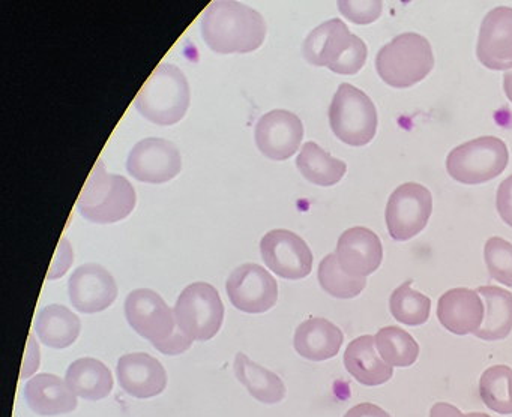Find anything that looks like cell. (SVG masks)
<instances>
[{
	"mask_svg": "<svg viewBox=\"0 0 512 417\" xmlns=\"http://www.w3.org/2000/svg\"><path fill=\"white\" fill-rule=\"evenodd\" d=\"M202 36L215 53H251L266 38L265 18L241 2H212L202 15Z\"/></svg>",
	"mask_w": 512,
	"mask_h": 417,
	"instance_id": "1",
	"label": "cell"
},
{
	"mask_svg": "<svg viewBox=\"0 0 512 417\" xmlns=\"http://www.w3.org/2000/svg\"><path fill=\"white\" fill-rule=\"evenodd\" d=\"M125 317L142 338L167 356L185 353L193 341L179 330L175 312L163 297L148 288L131 291L125 299Z\"/></svg>",
	"mask_w": 512,
	"mask_h": 417,
	"instance_id": "2",
	"label": "cell"
},
{
	"mask_svg": "<svg viewBox=\"0 0 512 417\" xmlns=\"http://www.w3.org/2000/svg\"><path fill=\"white\" fill-rule=\"evenodd\" d=\"M190 86L178 66L161 63L137 93L134 107L149 122L161 126L175 125L190 107Z\"/></svg>",
	"mask_w": 512,
	"mask_h": 417,
	"instance_id": "3",
	"label": "cell"
},
{
	"mask_svg": "<svg viewBox=\"0 0 512 417\" xmlns=\"http://www.w3.org/2000/svg\"><path fill=\"white\" fill-rule=\"evenodd\" d=\"M367 54L365 42L350 33L340 18L320 24L304 42V56L311 65L326 66L341 75L356 74Z\"/></svg>",
	"mask_w": 512,
	"mask_h": 417,
	"instance_id": "4",
	"label": "cell"
},
{
	"mask_svg": "<svg viewBox=\"0 0 512 417\" xmlns=\"http://www.w3.org/2000/svg\"><path fill=\"white\" fill-rule=\"evenodd\" d=\"M133 185L118 174H107L98 161L77 200L80 215L95 224H113L127 218L136 207Z\"/></svg>",
	"mask_w": 512,
	"mask_h": 417,
	"instance_id": "5",
	"label": "cell"
},
{
	"mask_svg": "<svg viewBox=\"0 0 512 417\" xmlns=\"http://www.w3.org/2000/svg\"><path fill=\"white\" fill-rule=\"evenodd\" d=\"M434 66L433 50L427 38L406 32L383 45L376 56V69L389 86L403 89L424 80Z\"/></svg>",
	"mask_w": 512,
	"mask_h": 417,
	"instance_id": "6",
	"label": "cell"
},
{
	"mask_svg": "<svg viewBox=\"0 0 512 417\" xmlns=\"http://www.w3.org/2000/svg\"><path fill=\"white\" fill-rule=\"evenodd\" d=\"M332 132L349 146H365L377 131L376 105L367 93L349 83L338 87L329 107Z\"/></svg>",
	"mask_w": 512,
	"mask_h": 417,
	"instance_id": "7",
	"label": "cell"
},
{
	"mask_svg": "<svg viewBox=\"0 0 512 417\" xmlns=\"http://www.w3.org/2000/svg\"><path fill=\"white\" fill-rule=\"evenodd\" d=\"M508 161L509 152L505 141L487 135L451 150L446 158V170L457 182L478 185L502 174Z\"/></svg>",
	"mask_w": 512,
	"mask_h": 417,
	"instance_id": "8",
	"label": "cell"
},
{
	"mask_svg": "<svg viewBox=\"0 0 512 417\" xmlns=\"http://www.w3.org/2000/svg\"><path fill=\"white\" fill-rule=\"evenodd\" d=\"M173 312L179 330L191 341H209L223 326V300L215 287L206 282H194L185 287Z\"/></svg>",
	"mask_w": 512,
	"mask_h": 417,
	"instance_id": "9",
	"label": "cell"
},
{
	"mask_svg": "<svg viewBox=\"0 0 512 417\" xmlns=\"http://www.w3.org/2000/svg\"><path fill=\"white\" fill-rule=\"evenodd\" d=\"M433 212V197L424 185L415 182L398 186L386 206L388 233L397 242H406L427 227Z\"/></svg>",
	"mask_w": 512,
	"mask_h": 417,
	"instance_id": "10",
	"label": "cell"
},
{
	"mask_svg": "<svg viewBox=\"0 0 512 417\" xmlns=\"http://www.w3.org/2000/svg\"><path fill=\"white\" fill-rule=\"evenodd\" d=\"M226 291L232 305L247 314L269 311L278 300L277 281L259 264L236 267L227 278Z\"/></svg>",
	"mask_w": 512,
	"mask_h": 417,
	"instance_id": "11",
	"label": "cell"
},
{
	"mask_svg": "<svg viewBox=\"0 0 512 417\" xmlns=\"http://www.w3.org/2000/svg\"><path fill=\"white\" fill-rule=\"evenodd\" d=\"M260 252L266 266L284 279L307 278L313 269L310 246L293 231H269L260 242Z\"/></svg>",
	"mask_w": 512,
	"mask_h": 417,
	"instance_id": "12",
	"label": "cell"
},
{
	"mask_svg": "<svg viewBox=\"0 0 512 417\" xmlns=\"http://www.w3.org/2000/svg\"><path fill=\"white\" fill-rule=\"evenodd\" d=\"M182 168L181 152L172 141L145 138L131 149L127 170L134 179L145 183H166Z\"/></svg>",
	"mask_w": 512,
	"mask_h": 417,
	"instance_id": "13",
	"label": "cell"
},
{
	"mask_svg": "<svg viewBox=\"0 0 512 417\" xmlns=\"http://www.w3.org/2000/svg\"><path fill=\"white\" fill-rule=\"evenodd\" d=\"M256 144L272 161H286L295 155L304 138V125L296 114L272 110L260 117L256 125Z\"/></svg>",
	"mask_w": 512,
	"mask_h": 417,
	"instance_id": "14",
	"label": "cell"
},
{
	"mask_svg": "<svg viewBox=\"0 0 512 417\" xmlns=\"http://www.w3.org/2000/svg\"><path fill=\"white\" fill-rule=\"evenodd\" d=\"M68 294L77 311L97 314L113 305L118 285L112 273L100 264H85L74 270L68 281Z\"/></svg>",
	"mask_w": 512,
	"mask_h": 417,
	"instance_id": "15",
	"label": "cell"
},
{
	"mask_svg": "<svg viewBox=\"0 0 512 417\" xmlns=\"http://www.w3.org/2000/svg\"><path fill=\"white\" fill-rule=\"evenodd\" d=\"M476 56L482 65L494 71L512 68V8L491 9L479 30Z\"/></svg>",
	"mask_w": 512,
	"mask_h": 417,
	"instance_id": "16",
	"label": "cell"
},
{
	"mask_svg": "<svg viewBox=\"0 0 512 417\" xmlns=\"http://www.w3.org/2000/svg\"><path fill=\"white\" fill-rule=\"evenodd\" d=\"M335 255L344 272L365 278L382 264L383 246L379 236L370 228L353 227L341 234Z\"/></svg>",
	"mask_w": 512,
	"mask_h": 417,
	"instance_id": "17",
	"label": "cell"
},
{
	"mask_svg": "<svg viewBox=\"0 0 512 417\" xmlns=\"http://www.w3.org/2000/svg\"><path fill=\"white\" fill-rule=\"evenodd\" d=\"M116 374L122 389L137 399L154 398L167 386L166 369L148 353L125 354L118 360Z\"/></svg>",
	"mask_w": 512,
	"mask_h": 417,
	"instance_id": "18",
	"label": "cell"
},
{
	"mask_svg": "<svg viewBox=\"0 0 512 417\" xmlns=\"http://www.w3.org/2000/svg\"><path fill=\"white\" fill-rule=\"evenodd\" d=\"M484 300L478 291L454 288L446 291L437 303V318L454 335H475L484 321Z\"/></svg>",
	"mask_w": 512,
	"mask_h": 417,
	"instance_id": "19",
	"label": "cell"
},
{
	"mask_svg": "<svg viewBox=\"0 0 512 417\" xmlns=\"http://www.w3.org/2000/svg\"><path fill=\"white\" fill-rule=\"evenodd\" d=\"M344 335L340 327L326 318H308L299 324L293 338L296 353L313 362L332 359L340 353Z\"/></svg>",
	"mask_w": 512,
	"mask_h": 417,
	"instance_id": "20",
	"label": "cell"
},
{
	"mask_svg": "<svg viewBox=\"0 0 512 417\" xmlns=\"http://www.w3.org/2000/svg\"><path fill=\"white\" fill-rule=\"evenodd\" d=\"M29 408L40 416H58L77 408V396L64 380L53 374H37L25 387Z\"/></svg>",
	"mask_w": 512,
	"mask_h": 417,
	"instance_id": "21",
	"label": "cell"
},
{
	"mask_svg": "<svg viewBox=\"0 0 512 417\" xmlns=\"http://www.w3.org/2000/svg\"><path fill=\"white\" fill-rule=\"evenodd\" d=\"M374 344V336H359L344 351V366L362 386H380L394 375V369L380 359Z\"/></svg>",
	"mask_w": 512,
	"mask_h": 417,
	"instance_id": "22",
	"label": "cell"
},
{
	"mask_svg": "<svg viewBox=\"0 0 512 417\" xmlns=\"http://www.w3.org/2000/svg\"><path fill=\"white\" fill-rule=\"evenodd\" d=\"M65 383L74 395L88 401H101L112 393L113 375L101 360L82 357L68 366Z\"/></svg>",
	"mask_w": 512,
	"mask_h": 417,
	"instance_id": "23",
	"label": "cell"
},
{
	"mask_svg": "<svg viewBox=\"0 0 512 417\" xmlns=\"http://www.w3.org/2000/svg\"><path fill=\"white\" fill-rule=\"evenodd\" d=\"M479 296L484 300L485 314L481 329L476 338L484 341H499L508 338L512 332V293L494 285L478 288Z\"/></svg>",
	"mask_w": 512,
	"mask_h": 417,
	"instance_id": "24",
	"label": "cell"
},
{
	"mask_svg": "<svg viewBox=\"0 0 512 417\" xmlns=\"http://www.w3.org/2000/svg\"><path fill=\"white\" fill-rule=\"evenodd\" d=\"M35 329L44 345L64 350L77 341L82 323L67 306L49 305L38 314Z\"/></svg>",
	"mask_w": 512,
	"mask_h": 417,
	"instance_id": "25",
	"label": "cell"
},
{
	"mask_svg": "<svg viewBox=\"0 0 512 417\" xmlns=\"http://www.w3.org/2000/svg\"><path fill=\"white\" fill-rule=\"evenodd\" d=\"M235 375L248 392L263 404H278L286 396V386L281 378L269 369L238 353L235 357Z\"/></svg>",
	"mask_w": 512,
	"mask_h": 417,
	"instance_id": "26",
	"label": "cell"
},
{
	"mask_svg": "<svg viewBox=\"0 0 512 417\" xmlns=\"http://www.w3.org/2000/svg\"><path fill=\"white\" fill-rule=\"evenodd\" d=\"M296 167L308 182L319 186H332L346 174V162L334 158L314 141H307L296 158Z\"/></svg>",
	"mask_w": 512,
	"mask_h": 417,
	"instance_id": "27",
	"label": "cell"
},
{
	"mask_svg": "<svg viewBox=\"0 0 512 417\" xmlns=\"http://www.w3.org/2000/svg\"><path fill=\"white\" fill-rule=\"evenodd\" d=\"M377 353L389 366L409 368L418 360L419 345L410 333L397 326L383 327L374 336Z\"/></svg>",
	"mask_w": 512,
	"mask_h": 417,
	"instance_id": "28",
	"label": "cell"
},
{
	"mask_svg": "<svg viewBox=\"0 0 512 417\" xmlns=\"http://www.w3.org/2000/svg\"><path fill=\"white\" fill-rule=\"evenodd\" d=\"M412 281L395 288L389 299L392 317L406 326H422L430 318L431 300L425 294L413 290Z\"/></svg>",
	"mask_w": 512,
	"mask_h": 417,
	"instance_id": "29",
	"label": "cell"
},
{
	"mask_svg": "<svg viewBox=\"0 0 512 417\" xmlns=\"http://www.w3.org/2000/svg\"><path fill=\"white\" fill-rule=\"evenodd\" d=\"M479 395L490 410L512 414V369L496 365L484 371L479 381Z\"/></svg>",
	"mask_w": 512,
	"mask_h": 417,
	"instance_id": "30",
	"label": "cell"
},
{
	"mask_svg": "<svg viewBox=\"0 0 512 417\" xmlns=\"http://www.w3.org/2000/svg\"><path fill=\"white\" fill-rule=\"evenodd\" d=\"M317 278H319L320 287L337 299H352L359 296L367 285V278H356L344 272L335 254L326 255L320 261Z\"/></svg>",
	"mask_w": 512,
	"mask_h": 417,
	"instance_id": "31",
	"label": "cell"
},
{
	"mask_svg": "<svg viewBox=\"0 0 512 417\" xmlns=\"http://www.w3.org/2000/svg\"><path fill=\"white\" fill-rule=\"evenodd\" d=\"M484 260L491 278L512 288V243L502 237H490L485 242Z\"/></svg>",
	"mask_w": 512,
	"mask_h": 417,
	"instance_id": "32",
	"label": "cell"
},
{
	"mask_svg": "<svg viewBox=\"0 0 512 417\" xmlns=\"http://www.w3.org/2000/svg\"><path fill=\"white\" fill-rule=\"evenodd\" d=\"M338 9L353 23L367 24L377 20L382 14V2H338Z\"/></svg>",
	"mask_w": 512,
	"mask_h": 417,
	"instance_id": "33",
	"label": "cell"
},
{
	"mask_svg": "<svg viewBox=\"0 0 512 417\" xmlns=\"http://www.w3.org/2000/svg\"><path fill=\"white\" fill-rule=\"evenodd\" d=\"M496 206L500 218L512 227V174L500 183L497 189Z\"/></svg>",
	"mask_w": 512,
	"mask_h": 417,
	"instance_id": "34",
	"label": "cell"
},
{
	"mask_svg": "<svg viewBox=\"0 0 512 417\" xmlns=\"http://www.w3.org/2000/svg\"><path fill=\"white\" fill-rule=\"evenodd\" d=\"M344 417H391L388 411L383 410L379 405L371 404V402H362L350 408Z\"/></svg>",
	"mask_w": 512,
	"mask_h": 417,
	"instance_id": "35",
	"label": "cell"
},
{
	"mask_svg": "<svg viewBox=\"0 0 512 417\" xmlns=\"http://www.w3.org/2000/svg\"><path fill=\"white\" fill-rule=\"evenodd\" d=\"M430 417H463V414L455 405L448 404V402H437L431 407Z\"/></svg>",
	"mask_w": 512,
	"mask_h": 417,
	"instance_id": "36",
	"label": "cell"
},
{
	"mask_svg": "<svg viewBox=\"0 0 512 417\" xmlns=\"http://www.w3.org/2000/svg\"><path fill=\"white\" fill-rule=\"evenodd\" d=\"M503 89H505L509 101L512 102V69L506 72L505 77H503Z\"/></svg>",
	"mask_w": 512,
	"mask_h": 417,
	"instance_id": "37",
	"label": "cell"
},
{
	"mask_svg": "<svg viewBox=\"0 0 512 417\" xmlns=\"http://www.w3.org/2000/svg\"><path fill=\"white\" fill-rule=\"evenodd\" d=\"M463 417H491V416H488V414H485V413H469V414H463Z\"/></svg>",
	"mask_w": 512,
	"mask_h": 417,
	"instance_id": "38",
	"label": "cell"
}]
</instances>
